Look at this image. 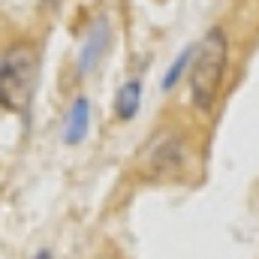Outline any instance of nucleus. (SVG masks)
Instances as JSON below:
<instances>
[{
	"instance_id": "nucleus-3",
	"label": "nucleus",
	"mask_w": 259,
	"mask_h": 259,
	"mask_svg": "<svg viewBox=\"0 0 259 259\" xmlns=\"http://www.w3.org/2000/svg\"><path fill=\"white\" fill-rule=\"evenodd\" d=\"M181 160H184V142H181V136L166 133V136H160L151 145V166H154V172H172V169L181 166Z\"/></svg>"
},
{
	"instance_id": "nucleus-6",
	"label": "nucleus",
	"mask_w": 259,
	"mask_h": 259,
	"mask_svg": "<svg viewBox=\"0 0 259 259\" xmlns=\"http://www.w3.org/2000/svg\"><path fill=\"white\" fill-rule=\"evenodd\" d=\"M139 106H142V84H139V78H130V81H124V84L118 88L115 115H118L121 121H133L136 112H139Z\"/></svg>"
},
{
	"instance_id": "nucleus-7",
	"label": "nucleus",
	"mask_w": 259,
	"mask_h": 259,
	"mask_svg": "<svg viewBox=\"0 0 259 259\" xmlns=\"http://www.w3.org/2000/svg\"><path fill=\"white\" fill-rule=\"evenodd\" d=\"M190 58H193V49H184L181 55H178V61L166 69V75H163V91H169V88H175L178 81H181V72L190 66Z\"/></svg>"
},
{
	"instance_id": "nucleus-2",
	"label": "nucleus",
	"mask_w": 259,
	"mask_h": 259,
	"mask_svg": "<svg viewBox=\"0 0 259 259\" xmlns=\"http://www.w3.org/2000/svg\"><path fill=\"white\" fill-rule=\"evenodd\" d=\"M39 81V58L33 46L18 42L0 58V106L9 112H24L33 100Z\"/></svg>"
},
{
	"instance_id": "nucleus-4",
	"label": "nucleus",
	"mask_w": 259,
	"mask_h": 259,
	"mask_svg": "<svg viewBox=\"0 0 259 259\" xmlns=\"http://www.w3.org/2000/svg\"><path fill=\"white\" fill-rule=\"evenodd\" d=\"M88 124H91V103H88V97H75V103L69 106V115H66V124H64L66 145H78L88 136Z\"/></svg>"
},
{
	"instance_id": "nucleus-1",
	"label": "nucleus",
	"mask_w": 259,
	"mask_h": 259,
	"mask_svg": "<svg viewBox=\"0 0 259 259\" xmlns=\"http://www.w3.org/2000/svg\"><path fill=\"white\" fill-rule=\"evenodd\" d=\"M226 61H229V42H226L223 27L205 30V36L199 39L190 58V97L196 109L202 112L214 109L223 78H226Z\"/></svg>"
},
{
	"instance_id": "nucleus-8",
	"label": "nucleus",
	"mask_w": 259,
	"mask_h": 259,
	"mask_svg": "<svg viewBox=\"0 0 259 259\" xmlns=\"http://www.w3.org/2000/svg\"><path fill=\"white\" fill-rule=\"evenodd\" d=\"M33 259H55V256H52V250H39Z\"/></svg>"
},
{
	"instance_id": "nucleus-5",
	"label": "nucleus",
	"mask_w": 259,
	"mask_h": 259,
	"mask_svg": "<svg viewBox=\"0 0 259 259\" xmlns=\"http://www.w3.org/2000/svg\"><path fill=\"white\" fill-rule=\"evenodd\" d=\"M106 42H109V27H106V21H100L94 30H91V36H88V42L81 46V55H78V69L81 72H88L91 66L100 64V58H103V49H106Z\"/></svg>"
}]
</instances>
